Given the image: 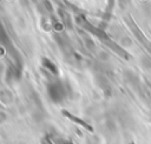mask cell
I'll list each match as a JSON object with an SVG mask.
<instances>
[{
    "mask_svg": "<svg viewBox=\"0 0 151 144\" xmlns=\"http://www.w3.org/2000/svg\"><path fill=\"white\" fill-rule=\"evenodd\" d=\"M47 93H48V97L51 98V100L54 102V103H61L67 97L66 86L60 80L51 81L47 85Z\"/></svg>",
    "mask_w": 151,
    "mask_h": 144,
    "instance_id": "obj_1",
    "label": "cell"
},
{
    "mask_svg": "<svg viewBox=\"0 0 151 144\" xmlns=\"http://www.w3.org/2000/svg\"><path fill=\"white\" fill-rule=\"evenodd\" d=\"M42 66H44L47 71H50L52 74H54V76L58 74V67H57V66L54 65V63L51 61L50 59H47V58H42Z\"/></svg>",
    "mask_w": 151,
    "mask_h": 144,
    "instance_id": "obj_2",
    "label": "cell"
},
{
    "mask_svg": "<svg viewBox=\"0 0 151 144\" xmlns=\"http://www.w3.org/2000/svg\"><path fill=\"white\" fill-rule=\"evenodd\" d=\"M63 113H64V116H66L67 118H70L71 120H73V122H76V123H78L79 125H81V126H84L85 129H87V130H90V131H92V127L87 124V123H85L84 120H81V119H79L78 117H74L73 114H71L70 112H67V111H63Z\"/></svg>",
    "mask_w": 151,
    "mask_h": 144,
    "instance_id": "obj_3",
    "label": "cell"
},
{
    "mask_svg": "<svg viewBox=\"0 0 151 144\" xmlns=\"http://www.w3.org/2000/svg\"><path fill=\"white\" fill-rule=\"evenodd\" d=\"M59 15H60V18L63 19V25H64V26H67V27H71V19H70V15H68L64 9H59Z\"/></svg>",
    "mask_w": 151,
    "mask_h": 144,
    "instance_id": "obj_4",
    "label": "cell"
}]
</instances>
